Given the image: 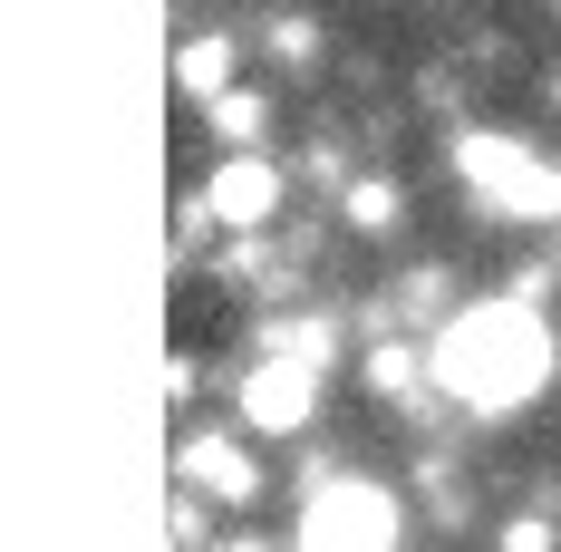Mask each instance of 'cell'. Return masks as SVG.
Returning a JSON list of instances; mask_svg holds the SVG:
<instances>
[{
  "mask_svg": "<svg viewBox=\"0 0 561 552\" xmlns=\"http://www.w3.org/2000/svg\"><path fill=\"white\" fill-rule=\"evenodd\" d=\"M242 407H252L262 427H290V417L310 407V379H300V369H262V379L242 387Z\"/></svg>",
  "mask_w": 561,
  "mask_h": 552,
  "instance_id": "4",
  "label": "cell"
},
{
  "mask_svg": "<svg viewBox=\"0 0 561 552\" xmlns=\"http://www.w3.org/2000/svg\"><path fill=\"white\" fill-rule=\"evenodd\" d=\"M465 174H474L504 214H542V204H561V174L542 166V156H523L513 136H474V146H465Z\"/></svg>",
  "mask_w": 561,
  "mask_h": 552,
  "instance_id": "2",
  "label": "cell"
},
{
  "mask_svg": "<svg viewBox=\"0 0 561 552\" xmlns=\"http://www.w3.org/2000/svg\"><path fill=\"white\" fill-rule=\"evenodd\" d=\"M310 533H320V543H388L397 533V514H388V495H378V485H339V495H320V514H310Z\"/></svg>",
  "mask_w": 561,
  "mask_h": 552,
  "instance_id": "3",
  "label": "cell"
},
{
  "mask_svg": "<svg viewBox=\"0 0 561 552\" xmlns=\"http://www.w3.org/2000/svg\"><path fill=\"white\" fill-rule=\"evenodd\" d=\"M542 330H533V311L523 301H484V311H465L446 339H436V379L465 397V407H523L533 387H542Z\"/></svg>",
  "mask_w": 561,
  "mask_h": 552,
  "instance_id": "1",
  "label": "cell"
},
{
  "mask_svg": "<svg viewBox=\"0 0 561 552\" xmlns=\"http://www.w3.org/2000/svg\"><path fill=\"white\" fill-rule=\"evenodd\" d=\"M214 214H224V223L272 214V174H262V166H224V174H214Z\"/></svg>",
  "mask_w": 561,
  "mask_h": 552,
  "instance_id": "5",
  "label": "cell"
}]
</instances>
